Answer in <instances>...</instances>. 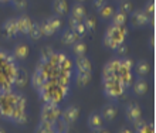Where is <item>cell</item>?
<instances>
[{
	"instance_id": "cell-34",
	"label": "cell",
	"mask_w": 156,
	"mask_h": 133,
	"mask_svg": "<svg viewBox=\"0 0 156 133\" xmlns=\"http://www.w3.org/2000/svg\"><path fill=\"white\" fill-rule=\"evenodd\" d=\"M144 13L153 21V16H155V2L153 0H149L148 3H146V6L144 9Z\"/></svg>"
},
{
	"instance_id": "cell-26",
	"label": "cell",
	"mask_w": 156,
	"mask_h": 133,
	"mask_svg": "<svg viewBox=\"0 0 156 133\" xmlns=\"http://www.w3.org/2000/svg\"><path fill=\"white\" fill-rule=\"evenodd\" d=\"M87 50H88V47H87L85 43L82 41H77L73 44V53H74L75 57H82V55H87Z\"/></svg>"
},
{
	"instance_id": "cell-44",
	"label": "cell",
	"mask_w": 156,
	"mask_h": 133,
	"mask_svg": "<svg viewBox=\"0 0 156 133\" xmlns=\"http://www.w3.org/2000/svg\"><path fill=\"white\" fill-rule=\"evenodd\" d=\"M77 2H80V3H82V2H85V0H77Z\"/></svg>"
},
{
	"instance_id": "cell-28",
	"label": "cell",
	"mask_w": 156,
	"mask_h": 133,
	"mask_svg": "<svg viewBox=\"0 0 156 133\" xmlns=\"http://www.w3.org/2000/svg\"><path fill=\"white\" fill-rule=\"evenodd\" d=\"M40 24V30H41V34H43V37H53L55 31L53 30V27L48 24V21L47 20H43L38 23Z\"/></svg>"
},
{
	"instance_id": "cell-21",
	"label": "cell",
	"mask_w": 156,
	"mask_h": 133,
	"mask_svg": "<svg viewBox=\"0 0 156 133\" xmlns=\"http://www.w3.org/2000/svg\"><path fill=\"white\" fill-rule=\"evenodd\" d=\"M102 123H104V119H102V116H101L98 112H92L90 115V118H88V126H90L92 130L101 128Z\"/></svg>"
},
{
	"instance_id": "cell-1",
	"label": "cell",
	"mask_w": 156,
	"mask_h": 133,
	"mask_svg": "<svg viewBox=\"0 0 156 133\" xmlns=\"http://www.w3.org/2000/svg\"><path fill=\"white\" fill-rule=\"evenodd\" d=\"M126 33L128 30L125 26H114L109 24L105 30V34H104V46L107 47L108 50H115L118 46L125 43V38H126Z\"/></svg>"
},
{
	"instance_id": "cell-42",
	"label": "cell",
	"mask_w": 156,
	"mask_h": 133,
	"mask_svg": "<svg viewBox=\"0 0 156 133\" xmlns=\"http://www.w3.org/2000/svg\"><path fill=\"white\" fill-rule=\"evenodd\" d=\"M0 3L3 4V3H10V0H0Z\"/></svg>"
},
{
	"instance_id": "cell-16",
	"label": "cell",
	"mask_w": 156,
	"mask_h": 133,
	"mask_svg": "<svg viewBox=\"0 0 156 133\" xmlns=\"http://www.w3.org/2000/svg\"><path fill=\"white\" fill-rule=\"evenodd\" d=\"M99 115L102 116L104 121L111 122V121H114V119H115V116H116V108L112 104L104 105L102 108H101V113H99Z\"/></svg>"
},
{
	"instance_id": "cell-19",
	"label": "cell",
	"mask_w": 156,
	"mask_h": 133,
	"mask_svg": "<svg viewBox=\"0 0 156 133\" xmlns=\"http://www.w3.org/2000/svg\"><path fill=\"white\" fill-rule=\"evenodd\" d=\"M27 81H29L27 71L19 66L17 74H16V78H14V87H17V88H24L26 85H27Z\"/></svg>"
},
{
	"instance_id": "cell-31",
	"label": "cell",
	"mask_w": 156,
	"mask_h": 133,
	"mask_svg": "<svg viewBox=\"0 0 156 133\" xmlns=\"http://www.w3.org/2000/svg\"><path fill=\"white\" fill-rule=\"evenodd\" d=\"M10 4L17 12H24L26 9L29 7V2L27 0H10Z\"/></svg>"
},
{
	"instance_id": "cell-6",
	"label": "cell",
	"mask_w": 156,
	"mask_h": 133,
	"mask_svg": "<svg viewBox=\"0 0 156 133\" xmlns=\"http://www.w3.org/2000/svg\"><path fill=\"white\" fill-rule=\"evenodd\" d=\"M2 33H3V37L7 38V40H12V38L17 37L19 36V30H17V23L16 19H7L2 24Z\"/></svg>"
},
{
	"instance_id": "cell-46",
	"label": "cell",
	"mask_w": 156,
	"mask_h": 133,
	"mask_svg": "<svg viewBox=\"0 0 156 133\" xmlns=\"http://www.w3.org/2000/svg\"><path fill=\"white\" fill-rule=\"evenodd\" d=\"M0 94H2V91H0Z\"/></svg>"
},
{
	"instance_id": "cell-5",
	"label": "cell",
	"mask_w": 156,
	"mask_h": 133,
	"mask_svg": "<svg viewBox=\"0 0 156 133\" xmlns=\"http://www.w3.org/2000/svg\"><path fill=\"white\" fill-rule=\"evenodd\" d=\"M78 116H80V108L75 106V105H71V106H68V108L64 109L61 112L60 121H61L62 123H66L67 126H71L78 119Z\"/></svg>"
},
{
	"instance_id": "cell-47",
	"label": "cell",
	"mask_w": 156,
	"mask_h": 133,
	"mask_svg": "<svg viewBox=\"0 0 156 133\" xmlns=\"http://www.w3.org/2000/svg\"><path fill=\"white\" fill-rule=\"evenodd\" d=\"M118 2H119V0H118Z\"/></svg>"
},
{
	"instance_id": "cell-10",
	"label": "cell",
	"mask_w": 156,
	"mask_h": 133,
	"mask_svg": "<svg viewBox=\"0 0 156 133\" xmlns=\"http://www.w3.org/2000/svg\"><path fill=\"white\" fill-rule=\"evenodd\" d=\"M74 68L75 72H92V65H91L90 58H87V55L82 57H75L74 60Z\"/></svg>"
},
{
	"instance_id": "cell-30",
	"label": "cell",
	"mask_w": 156,
	"mask_h": 133,
	"mask_svg": "<svg viewBox=\"0 0 156 133\" xmlns=\"http://www.w3.org/2000/svg\"><path fill=\"white\" fill-rule=\"evenodd\" d=\"M118 10H119V12H122V13H125V14H131V13L133 12L132 2H131V0H119Z\"/></svg>"
},
{
	"instance_id": "cell-4",
	"label": "cell",
	"mask_w": 156,
	"mask_h": 133,
	"mask_svg": "<svg viewBox=\"0 0 156 133\" xmlns=\"http://www.w3.org/2000/svg\"><path fill=\"white\" fill-rule=\"evenodd\" d=\"M48 79H50V77H48V74H47L45 68L38 63L37 66H36V71H34L33 77H31V81H30V82H31V87H33L36 91H38Z\"/></svg>"
},
{
	"instance_id": "cell-38",
	"label": "cell",
	"mask_w": 156,
	"mask_h": 133,
	"mask_svg": "<svg viewBox=\"0 0 156 133\" xmlns=\"http://www.w3.org/2000/svg\"><path fill=\"white\" fill-rule=\"evenodd\" d=\"M105 3H107V0H94V2H92V6H94L95 10H99Z\"/></svg>"
},
{
	"instance_id": "cell-27",
	"label": "cell",
	"mask_w": 156,
	"mask_h": 133,
	"mask_svg": "<svg viewBox=\"0 0 156 133\" xmlns=\"http://www.w3.org/2000/svg\"><path fill=\"white\" fill-rule=\"evenodd\" d=\"M133 126H135V133H148L149 130L153 128V125H148V123L145 121H142V119L133 122Z\"/></svg>"
},
{
	"instance_id": "cell-43",
	"label": "cell",
	"mask_w": 156,
	"mask_h": 133,
	"mask_svg": "<svg viewBox=\"0 0 156 133\" xmlns=\"http://www.w3.org/2000/svg\"><path fill=\"white\" fill-rule=\"evenodd\" d=\"M0 133H6V130H4L3 128H0Z\"/></svg>"
},
{
	"instance_id": "cell-20",
	"label": "cell",
	"mask_w": 156,
	"mask_h": 133,
	"mask_svg": "<svg viewBox=\"0 0 156 133\" xmlns=\"http://www.w3.org/2000/svg\"><path fill=\"white\" fill-rule=\"evenodd\" d=\"M54 132H55V123L45 121H40V123L34 130V133H54Z\"/></svg>"
},
{
	"instance_id": "cell-35",
	"label": "cell",
	"mask_w": 156,
	"mask_h": 133,
	"mask_svg": "<svg viewBox=\"0 0 156 133\" xmlns=\"http://www.w3.org/2000/svg\"><path fill=\"white\" fill-rule=\"evenodd\" d=\"M116 53V55H119V57H125L126 55V53H128V47H126V44L123 43V44H121V46H118L114 50Z\"/></svg>"
},
{
	"instance_id": "cell-25",
	"label": "cell",
	"mask_w": 156,
	"mask_h": 133,
	"mask_svg": "<svg viewBox=\"0 0 156 133\" xmlns=\"http://www.w3.org/2000/svg\"><path fill=\"white\" fill-rule=\"evenodd\" d=\"M114 12H115V10H114V7H112L111 4H107V3L104 4L102 7L98 10L99 17H101L102 20H109V19L112 17V14H114Z\"/></svg>"
},
{
	"instance_id": "cell-7",
	"label": "cell",
	"mask_w": 156,
	"mask_h": 133,
	"mask_svg": "<svg viewBox=\"0 0 156 133\" xmlns=\"http://www.w3.org/2000/svg\"><path fill=\"white\" fill-rule=\"evenodd\" d=\"M129 16H131V23L133 27H145V26L152 24L153 23L144 13V10H135V12H132Z\"/></svg>"
},
{
	"instance_id": "cell-37",
	"label": "cell",
	"mask_w": 156,
	"mask_h": 133,
	"mask_svg": "<svg viewBox=\"0 0 156 133\" xmlns=\"http://www.w3.org/2000/svg\"><path fill=\"white\" fill-rule=\"evenodd\" d=\"M74 31L78 34V37H80V38L84 37V36L87 34V30H85V27H84V24H82V23H80V24H78L77 27H75Z\"/></svg>"
},
{
	"instance_id": "cell-41",
	"label": "cell",
	"mask_w": 156,
	"mask_h": 133,
	"mask_svg": "<svg viewBox=\"0 0 156 133\" xmlns=\"http://www.w3.org/2000/svg\"><path fill=\"white\" fill-rule=\"evenodd\" d=\"M153 46H155V40H153V37H151L149 38V48L153 50Z\"/></svg>"
},
{
	"instance_id": "cell-29",
	"label": "cell",
	"mask_w": 156,
	"mask_h": 133,
	"mask_svg": "<svg viewBox=\"0 0 156 133\" xmlns=\"http://www.w3.org/2000/svg\"><path fill=\"white\" fill-rule=\"evenodd\" d=\"M82 24H84V27H85L87 33H92V31H95V29H97V23H95V19L92 16H85L84 17Z\"/></svg>"
},
{
	"instance_id": "cell-22",
	"label": "cell",
	"mask_w": 156,
	"mask_h": 133,
	"mask_svg": "<svg viewBox=\"0 0 156 133\" xmlns=\"http://www.w3.org/2000/svg\"><path fill=\"white\" fill-rule=\"evenodd\" d=\"M71 16L77 17V19H80V20H84V17L87 16V9H85V6H84L82 3H80V2H77V3L73 6Z\"/></svg>"
},
{
	"instance_id": "cell-15",
	"label": "cell",
	"mask_w": 156,
	"mask_h": 133,
	"mask_svg": "<svg viewBox=\"0 0 156 133\" xmlns=\"http://www.w3.org/2000/svg\"><path fill=\"white\" fill-rule=\"evenodd\" d=\"M80 41V37H78V34L75 33L74 30L71 29H67L62 31L61 34V43L62 44H66V46H73L74 43Z\"/></svg>"
},
{
	"instance_id": "cell-3",
	"label": "cell",
	"mask_w": 156,
	"mask_h": 133,
	"mask_svg": "<svg viewBox=\"0 0 156 133\" xmlns=\"http://www.w3.org/2000/svg\"><path fill=\"white\" fill-rule=\"evenodd\" d=\"M60 115H61V109L55 104H44L41 108V121L55 123L60 119Z\"/></svg>"
},
{
	"instance_id": "cell-40",
	"label": "cell",
	"mask_w": 156,
	"mask_h": 133,
	"mask_svg": "<svg viewBox=\"0 0 156 133\" xmlns=\"http://www.w3.org/2000/svg\"><path fill=\"white\" fill-rule=\"evenodd\" d=\"M118 133H132V132H131V129H128V128H121Z\"/></svg>"
},
{
	"instance_id": "cell-23",
	"label": "cell",
	"mask_w": 156,
	"mask_h": 133,
	"mask_svg": "<svg viewBox=\"0 0 156 133\" xmlns=\"http://www.w3.org/2000/svg\"><path fill=\"white\" fill-rule=\"evenodd\" d=\"M27 36H29L30 41H38V40L43 37L38 21H33V26H31V29H30V31H29V34H27Z\"/></svg>"
},
{
	"instance_id": "cell-11",
	"label": "cell",
	"mask_w": 156,
	"mask_h": 133,
	"mask_svg": "<svg viewBox=\"0 0 156 133\" xmlns=\"http://www.w3.org/2000/svg\"><path fill=\"white\" fill-rule=\"evenodd\" d=\"M51 9H53L55 16L62 17L68 13V3H67V0H53Z\"/></svg>"
},
{
	"instance_id": "cell-8",
	"label": "cell",
	"mask_w": 156,
	"mask_h": 133,
	"mask_svg": "<svg viewBox=\"0 0 156 133\" xmlns=\"http://www.w3.org/2000/svg\"><path fill=\"white\" fill-rule=\"evenodd\" d=\"M17 23V30H19V34H23V36H27L33 26V20L30 19L27 14H21L16 19Z\"/></svg>"
},
{
	"instance_id": "cell-13",
	"label": "cell",
	"mask_w": 156,
	"mask_h": 133,
	"mask_svg": "<svg viewBox=\"0 0 156 133\" xmlns=\"http://www.w3.org/2000/svg\"><path fill=\"white\" fill-rule=\"evenodd\" d=\"M118 81L121 82V85L123 87V89L126 91L128 88L132 85L133 82V75H132V71H118Z\"/></svg>"
},
{
	"instance_id": "cell-32",
	"label": "cell",
	"mask_w": 156,
	"mask_h": 133,
	"mask_svg": "<svg viewBox=\"0 0 156 133\" xmlns=\"http://www.w3.org/2000/svg\"><path fill=\"white\" fill-rule=\"evenodd\" d=\"M45 20L48 21V24L53 27V30L55 31V33L61 30V24H62V23H61V19H60L58 16H55V14H54V16L48 17V19H45Z\"/></svg>"
},
{
	"instance_id": "cell-39",
	"label": "cell",
	"mask_w": 156,
	"mask_h": 133,
	"mask_svg": "<svg viewBox=\"0 0 156 133\" xmlns=\"http://www.w3.org/2000/svg\"><path fill=\"white\" fill-rule=\"evenodd\" d=\"M92 133H109L104 126H101V128H98V129H94L92 130Z\"/></svg>"
},
{
	"instance_id": "cell-14",
	"label": "cell",
	"mask_w": 156,
	"mask_h": 133,
	"mask_svg": "<svg viewBox=\"0 0 156 133\" xmlns=\"http://www.w3.org/2000/svg\"><path fill=\"white\" fill-rule=\"evenodd\" d=\"M148 88L149 87H148L146 79H144L142 77H139L136 81L132 82V89H133V92H135V95H138V96L145 95V94L148 92Z\"/></svg>"
},
{
	"instance_id": "cell-17",
	"label": "cell",
	"mask_w": 156,
	"mask_h": 133,
	"mask_svg": "<svg viewBox=\"0 0 156 133\" xmlns=\"http://www.w3.org/2000/svg\"><path fill=\"white\" fill-rule=\"evenodd\" d=\"M92 72H75V85L78 88H85L90 85Z\"/></svg>"
},
{
	"instance_id": "cell-24",
	"label": "cell",
	"mask_w": 156,
	"mask_h": 133,
	"mask_svg": "<svg viewBox=\"0 0 156 133\" xmlns=\"http://www.w3.org/2000/svg\"><path fill=\"white\" fill-rule=\"evenodd\" d=\"M126 20H128V14H125V13L122 12H114V14H112L111 17V24L114 26H125L126 24Z\"/></svg>"
},
{
	"instance_id": "cell-12",
	"label": "cell",
	"mask_w": 156,
	"mask_h": 133,
	"mask_svg": "<svg viewBox=\"0 0 156 133\" xmlns=\"http://www.w3.org/2000/svg\"><path fill=\"white\" fill-rule=\"evenodd\" d=\"M30 54V50H29V46L27 44H17L14 48H13V53L12 55L16 58V61L19 60V61H23V60H26L27 57H29Z\"/></svg>"
},
{
	"instance_id": "cell-36",
	"label": "cell",
	"mask_w": 156,
	"mask_h": 133,
	"mask_svg": "<svg viewBox=\"0 0 156 133\" xmlns=\"http://www.w3.org/2000/svg\"><path fill=\"white\" fill-rule=\"evenodd\" d=\"M80 23H82V20H80V19H77V17H74V16H71L70 14V17H68V24H70L71 30H74Z\"/></svg>"
},
{
	"instance_id": "cell-45",
	"label": "cell",
	"mask_w": 156,
	"mask_h": 133,
	"mask_svg": "<svg viewBox=\"0 0 156 133\" xmlns=\"http://www.w3.org/2000/svg\"><path fill=\"white\" fill-rule=\"evenodd\" d=\"M54 133H61V132H57V130H55V132H54Z\"/></svg>"
},
{
	"instance_id": "cell-33",
	"label": "cell",
	"mask_w": 156,
	"mask_h": 133,
	"mask_svg": "<svg viewBox=\"0 0 156 133\" xmlns=\"http://www.w3.org/2000/svg\"><path fill=\"white\" fill-rule=\"evenodd\" d=\"M54 54V50L50 46H45L40 51V61H48L50 57Z\"/></svg>"
},
{
	"instance_id": "cell-2",
	"label": "cell",
	"mask_w": 156,
	"mask_h": 133,
	"mask_svg": "<svg viewBox=\"0 0 156 133\" xmlns=\"http://www.w3.org/2000/svg\"><path fill=\"white\" fill-rule=\"evenodd\" d=\"M102 85H104V95L112 101L118 99L119 96L125 92V89H123V87L118 81V78L112 79V81H107V82H102Z\"/></svg>"
},
{
	"instance_id": "cell-9",
	"label": "cell",
	"mask_w": 156,
	"mask_h": 133,
	"mask_svg": "<svg viewBox=\"0 0 156 133\" xmlns=\"http://www.w3.org/2000/svg\"><path fill=\"white\" fill-rule=\"evenodd\" d=\"M140 116H142V111H140L139 105L138 104H129L128 105L126 109H125V119H126L128 122L133 123V122L139 121Z\"/></svg>"
},
{
	"instance_id": "cell-18",
	"label": "cell",
	"mask_w": 156,
	"mask_h": 133,
	"mask_svg": "<svg viewBox=\"0 0 156 133\" xmlns=\"http://www.w3.org/2000/svg\"><path fill=\"white\" fill-rule=\"evenodd\" d=\"M132 70H135V72H136L138 77H145L146 74H149V71H151V65H149L148 61H145V60H139V61L133 63V68H132Z\"/></svg>"
}]
</instances>
